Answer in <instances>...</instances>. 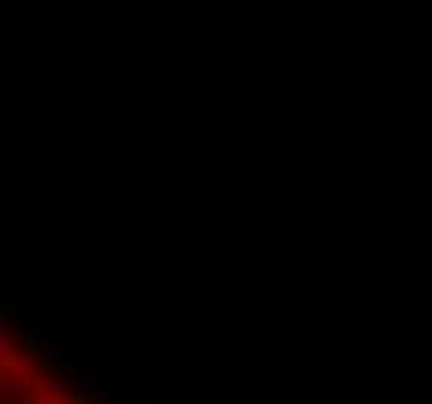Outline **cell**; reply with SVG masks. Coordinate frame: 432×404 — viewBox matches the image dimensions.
Wrapping results in <instances>:
<instances>
[{"label": "cell", "instance_id": "1", "mask_svg": "<svg viewBox=\"0 0 432 404\" xmlns=\"http://www.w3.org/2000/svg\"><path fill=\"white\" fill-rule=\"evenodd\" d=\"M41 349H44V358L50 361V364H66V361H72V355L78 351V342L75 339H50V342H44Z\"/></svg>", "mask_w": 432, "mask_h": 404}, {"label": "cell", "instance_id": "6", "mask_svg": "<svg viewBox=\"0 0 432 404\" xmlns=\"http://www.w3.org/2000/svg\"><path fill=\"white\" fill-rule=\"evenodd\" d=\"M22 302H25V292H19V290H16V292L0 290V314H4V321H6V317H10L13 311H16Z\"/></svg>", "mask_w": 432, "mask_h": 404}, {"label": "cell", "instance_id": "4", "mask_svg": "<svg viewBox=\"0 0 432 404\" xmlns=\"http://www.w3.org/2000/svg\"><path fill=\"white\" fill-rule=\"evenodd\" d=\"M44 392L50 395V398H56L60 404H72L69 392H75V382H62V379L50 377V379H44Z\"/></svg>", "mask_w": 432, "mask_h": 404}, {"label": "cell", "instance_id": "5", "mask_svg": "<svg viewBox=\"0 0 432 404\" xmlns=\"http://www.w3.org/2000/svg\"><path fill=\"white\" fill-rule=\"evenodd\" d=\"M22 392V382L16 377H10V370L0 373V404H13V398Z\"/></svg>", "mask_w": 432, "mask_h": 404}, {"label": "cell", "instance_id": "2", "mask_svg": "<svg viewBox=\"0 0 432 404\" xmlns=\"http://www.w3.org/2000/svg\"><path fill=\"white\" fill-rule=\"evenodd\" d=\"M100 389H103V370L100 367H90V370H84L81 377L75 379V392H78V398H90V395H97Z\"/></svg>", "mask_w": 432, "mask_h": 404}, {"label": "cell", "instance_id": "3", "mask_svg": "<svg viewBox=\"0 0 432 404\" xmlns=\"http://www.w3.org/2000/svg\"><path fill=\"white\" fill-rule=\"evenodd\" d=\"M50 317H41V321H32L25 327V339H28V345H44V342H50L53 339V333H50Z\"/></svg>", "mask_w": 432, "mask_h": 404}, {"label": "cell", "instance_id": "7", "mask_svg": "<svg viewBox=\"0 0 432 404\" xmlns=\"http://www.w3.org/2000/svg\"><path fill=\"white\" fill-rule=\"evenodd\" d=\"M13 349H19L16 336L10 333V327H6V323H0V355H6V351H13Z\"/></svg>", "mask_w": 432, "mask_h": 404}]
</instances>
